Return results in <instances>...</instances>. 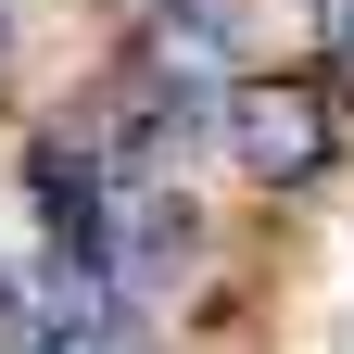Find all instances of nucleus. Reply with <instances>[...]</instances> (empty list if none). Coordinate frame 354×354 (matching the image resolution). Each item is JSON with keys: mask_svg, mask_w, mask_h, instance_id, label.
I'll list each match as a JSON object with an SVG mask.
<instances>
[{"mask_svg": "<svg viewBox=\"0 0 354 354\" xmlns=\"http://www.w3.org/2000/svg\"><path fill=\"white\" fill-rule=\"evenodd\" d=\"M0 38H13V26H0Z\"/></svg>", "mask_w": 354, "mask_h": 354, "instance_id": "20e7f679", "label": "nucleus"}, {"mask_svg": "<svg viewBox=\"0 0 354 354\" xmlns=\"http://www.w3.org/2000/svg\"><path fill=\"white\" fill-rule=\"evenodd\" d=\"M215 114H228V165L253 190H317V165L342 152L317 76H241V88H215Z\"/></svg>", "mask_w": 354, "mask_h": 354, "instance_id": "f257e3e1", "label": "nucleus"}, {"mask_svg": "<svg viewBox=\"0 0 354 354\" xmlns=\"http://www.w3.org/2000/svg\"><path fill=\"white\" fill-rule=\"evenodd\" d=\"M317 76L354 102V0H317Z\"/></svg>", "mask_w": 354, "mask_h": 354, "instance_id": "7ed1b4c3", "label": "nucleus"}, {"mask_svg": "<svg viewBox=\"0 0 354 354\" xmlns=\"http://www.w3.org/2000/svg\"><path fill=\"white\" fill-rule=\"evenodd\" d=\"M127 64L165 76L177 102H215L228 64H241V13H228V0H152V13L127 26Z\"/></svg>", "mask_w": 354, "mask_h": 354, "instance_id": "f03ea898", "label": "nucleus"}]
</instances>
